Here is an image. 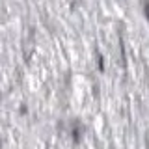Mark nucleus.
Masks as SVG:
<instances>
[{"instance_id": "f03ea898", "label": "nucleus", "mask_w": 149, "mask_h": 149, "mask_svg": "<svg viewBox=\"0 0 149 149\" xmlns=\"http://www.w3.org/2000/svg\"><path fill=\"white\" fill-rule=\"evenodd\" d=\"M0 147H2V143H0Z\"/></svg>"}, {"instance_id": "f257e3e1", "label": "nucleus", "mask_w": 149, "mask_h": 149, "mask_svg": "<svg viewBox=\"0 0 149 149\" xmlns=\"http://www.w3.org/2000/svg\"><path fill=\"white\" fill-rule=\"evenodd\" d=\"M146 17H147V21H149V2H146Z\"/></svg>"}]
</instances>
